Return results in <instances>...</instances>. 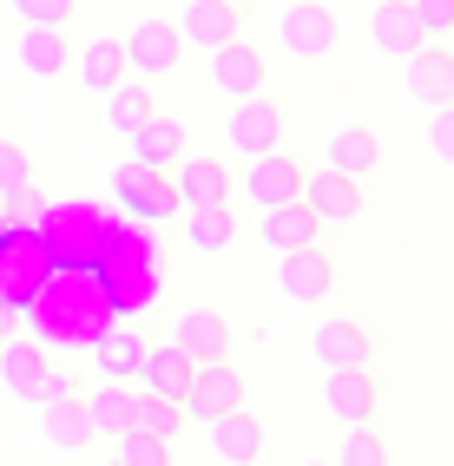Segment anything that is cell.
Instances as JSON below:
<instances>
[{"instance_id": "1", "label": "cell", "mask_w": 454, "mask_h": 466, "mask_svg": "<svg viewBox=\"0 0 454 466\" xmlns=\"http://www.w3.org/2000/svg\"><path fill=\"white\" fill-rule=\"evenodd\" d=\"M20 322L46 349H93V341L119 322V302L106 289L99 263H53V276L26 296Z\"/></svg>"}, {"instance_id": "2", "label": "cell", "mask_w": 454, "mask_h": 466, "mask_svg": "<svg viewBox=\"0 0 454 466\" xmlns=\"http://www.w3.org/2000/svg\"><path fill=\"white\" fill-rule=\"evenodd\" d=\"M0 381H7L14 400H53V394H79V368L59 361V349H46V341L34 335H7L0 341Z\"/></svg>"}, {"instance_id": "3", "label": "cell", "mask_w": 454, "mask_h": 466, "mask_svg": "<svg viewBox=\"0 0 454 466\" xmlns=\"http://www.w3.org/2000/svg\"><path fill=\"white\" fill-rule=\"evenodd\" d=\"M290 138H296V106L284 99L277 86L251 92V99H231V112H224V151H237V158H263V151H284Z\"/></svg>"}, {"instance_id": "4", "label": "cell", "mask_w": 454, "mask_h": 466, "mask_svg": "<svg viewBox=\"0 0 454 466\" xmlns=\"http://www.w3.org/2000/svg\"><path fill=\"white\" fill-rule=\"evenodd\" d=\"M119 46H126V73L132 79H151V86H165V79H178L185 73V34H178V20H165V14H139L126 34H119Z\"/></svg>"}, {"instance_id": "5", "label": "cell", "mask_w": 454, "mask_h": 466, "mask_svg": "<svg viewBox=\"0 0 454 466\" xmlns=\"http://www.w3.org/2000/svg\"><path fill=\"white\" fill-rule=\"evenodd\" d=\"M204 79L224 92V99H251V92H270L277 86V59L263 53L257 34H237L224 46H211L204 53Z\"/></svg>"}, {"instance_id": "6", "label": "cell", "mask_w": 454, "mask_h": 466, "mask_svg": "<svg viewBox=\"0 0 454 466\" xmlns=\"http://www.w3.org/2000/svg\"><path fill=\"white\" fill-rule=\"evenodd\" d=\"M303 204H310L329 230H356L362 217H369V184L316 158L310 171H303Z\"/></svg>"}, {"instance_id": "7", "label": "cell", "mask_w": 454, "mask_h": 466, "mask_svg": "<svg viewBox=\"0 0 454 466\" xmlns=\"http://www.w3.org/2000/svg\"><path fill=\"white\" fill-rule=\"evenodd\" d=\"M303 171H310V165H303L290 145L263 151V158H244V171H237V204H244V210L290 204V198H303Z\"/></svg>"}, {"instance_id": "8", "label": "cell", "mask_w": 454, "mask_h": 466, "mask_svg": "<svg viewBox=\"0 0 454 466\" xmlns=\"http://www.w3.org/2000/svg\"><path fill=\"white\" fill-rule=\"evenodd\" d=\"M277 283H284L290 302L323 309V302H336V289H343V263L329 257L323 243H303V250H284L277 257Z\"/></svg>"}, {"instance_id": "9", "label": "cell", "mask_w": 454, "mask_h": 466, "mask_svg": "<svg viewBox=\"0 0 454 466\" xmlns=\"http://www.w3.org/2000/svg\"><path fill=\"white\" fill-rule=\"evenodd\" d=\"M277 46L296 59H329L343 46V20H336V7H323V0H296V7H284V20H277Z\"/></svg>"}, {"instance_id": "10", "label": "cell", "mask_w": 454, "mask_h": 466, "mask_svg": "<svg viewBox=\"0 0 454 466\" xmlns=\"http://www.w3.org/2000/svg\"><path fill=\"white\" fill-rule=\"evenodd\" d=\"M310 355L323 368H376V335H369V322H356V309L323 302V322L310 329Z\"/></svg>"}, {"instance_id": "11", "label": "cell", "mask_w": 454, "mask_h": 466, "mask_svg": "<svg viewBox=\"0 0 454 466\" xmlns=\"http://www.w3.org/2000/svg\"><path fill=\"white\" fill-rule=\"evenodd\" d=\"M251 400V381L237 375L231 368V355H218V361H198L191 368V388H185V400H178V408H185V420H218V414H231V408H244Z\"/></svg>"}, {"instance_id": "12", "label": "cell", "mask_w": 454, "mask_h": 466, "mask_svg": "<svg viewBox=\"0 0 454 466\" xmlns=\"http://www.w3.org/2000/svg\"><path fill=\"white\" fill-rule=\"evenodd\" d=\"M171 191H178V210L237 204V171L218 158V151H185V158L171 165Z\"/></svg>"}, {"instance_id": "13", "label": "cell", "mask_w": 454, "mask_h": 466, "mask_svg": "<svg viewBox=\"0 0 454 466\" xmlns=\"http://www.w3.org/2000/svg\"><path fill=\"white\" fill-rule=\"evenodd\" d=\"M178 34H185V46L211 53L237 34H251V0H185L178 7Z\"/></svg>"}, {"instance_id": "14", "label": "cell", "mask_w": 454, "mask_h": 466, "mask_svg": "<svg viewBox=\"0 0 454 466\" xmlns=\"http://www.w3.org/2000/svg\"><path fill=\"white\" fill-rule=\"evenodd\" d=\"M323 414L336 420V427L376 420V414H382V381H376V368H329V375H323Z\"/></svg>"}, {"instance_id": "15", "label": "cell", "mask_w": 454, "mask_h": 466, "mask_svg": "<svg viewBox=\"0 0 454 466\" xmlns=\"http://www.w3.org/2000/svg\"><path fill=\"white\" fill-rule=\"evenodd\" d=\"M112 198L126 204L139 224H165V217H178L171 171H151V165H119L112 171Z\"/></svg>"}, {"instance_id": "16", "label": "cell", "mask_w": 454, "mask_h": 466, "mask_svg": "<svg viewBox=\"0 0 454 466\" xmlns=\"http://www.w3.org/2000/svg\"><path fill=\"white\" fill-rule=\"evenodd\" d=\"M402 79H408V99L415 106H454V40H421L402 59Z\"/></svg>"}, {"instance_id": "17", "label": "cell", "mask_w": 454, "mask_h": 466, "mask_svg": "<svg viewBox=\"0 0 454 466\" xmlns=\"http://www.w3.org/2000/svg\"><path fill=\"white\" fill-rule=\"evenodd\" d=\"M323 165H336V171H349V177H382L388 171V138L376 132V126H336L323 138Z\"/></svg>"}, {"instance_id": "18", "label": "cell", "mask_w": 454, "mask_h": 466, "mask_svg": "<svg viewBox=\"0 0 454 466\" xmlns=\"http://www.w3.org/2000/svg\"><path fill=\"white\" fill-rule=\"evenodd\" d=\"M329 237V224L303 204V198H290V204H270V210H257V243L270 257H284V250H303V243H323Z\"/></svg>"}, {"instance_id": "19", "label": "cell", "mask_w": 454, "mask_h": 466, "mask_svg": "<svg viewBox=\"0 0 454 466\" xmlns=\"http://www.w3.org/2000/svg\"><path fill=\"white\" fill-rule=\"evenodd\" d=\"M165 335H171L191 361H218V355H231V316H224V309H204V302H185V309L165 322Z\"/></svg>"}, {"instance_id": "20", "label": "cell", "mask_w": 454, "mask_h": 466, "mask_svg": "<svg viewBox=\"0 0 454 466\" xmlns=\"http://www.w3.org/2000/svg\"><path fill=\"white\" fill-rule=\"evenodd\" d=\"M244 237V204H211V210H178V243L191 257H218Z\"/></svg>"}, {"instance_id": "21", "label": "cell", "mask_w": 454, "mask_h": 466, "mask_svg": "<svg viewBox=\"0 0 454 466\" xmlns=\"http://www.w3.org/2000/svg\"><path fill=\"white\" fill-rule=\"evenodd\" d=\"M204 441H211V453H218L224 466H251V460H263V447H270V427H263L251 408H231V414H218V420H204Z\"/></svg>"}, {"instance_id": "22", "label": "cell", "mask_w": 454, "mask_h": 466, "mask_svg": "<svg viewBox=\"0 0 454 466\" xmlns=\"http://www.w3.org/2000/svg\"><path fill=\"white\" fill-rule=\"evenodd\" d=\"M191 151V126L178 112H151L145 126L132 132V165H151V171H171L178 158Z\"/></svg>"}, {"instance_id": "23", "label": "cell", "mask_w": 454, "mask_h": 466, "mask_svg": "<svg viewBox=\"0 0 454 466\" xmlns=\"http://www.w3.org/2000/svg\"><path fill=\"white\" fill-rule=\"evenodd\" d=\"M191 355L185 349H178V341L171 335H151V349H145V361H139V388L145 394H165V400H185V388H191Z\"/></svg>"}, {"instance_id": "24", "label": "cell", "mask_w": 454, "mask_h": 466, "mask_svg": "<svg viewBox=\"0 0 454 466\" xmlns=\"http://www.w3.org/2000/svg\"><path fill=\"white\" fill-rule=\"evenodd\" d=\"M145 349H151V335H145L139 322L119 316V322L93 341V375H99V381H132L139 361H145Z\"/></svg>"}, {"instance_id": "25", "label": "cell", "mask_w": 454, "mask_h": 466, "mask_svg": "<svg viewBox=\"0 0 454 466\" xmlns=\"http://www.w3.org/2000/svg\"><path fill=\"white\" fill-rule=\"evenodd\" d=\"M73 26H20V46H14V59H20V73H34V79H59L73 66Z\"/></svg>"}, {"instance_id": "26", "label": "cell", "mask_w": 454, "mask_h": 466, "mask_svg": "<svg viewBox=\"0 0 454 466\" xmlns=\"http://www.w3.org/2000/svg\"><path fill=\"white\" fill-rule=\"evenodd\" d=\"M40 427H46V441L59 447V453H86L99 441L93 433V414H86V394H53V400H40Z\"/></svg>"}, {"instance_id": "27", "label": "cell", "mask_w": 454, "mask_h": 466, "mask_svg": "<svg viewBox=\"0 0 454 466\" xmlns=\"http://www.w3.org/2000/svg\"><path fill=\"white\" fill-rule=\"evenodd\" d=\"M369 40H376L382 59H408L428 34H421V20L408 14V0H376L369 7Z\"/></svg>"}, {"instance_id": "28", "label": "cell", "mask_w": 454, "mask_h": 466, "mask_svg": "<svg viewBox=\"0 0 454 466\" xmlns=\"http://www.w3.org/2000/svg\"><path fill=\"white\" fill-rule=\"evenodd\" d=\"M73 73H79V86L86 92H106L126 79V46H119V34H93V40H79L73 46Z\"/></svg>"}, {"instance_id": "29", "label": "cell", "mask_w": 454, "mask_h": 466, "mask_svg": "<svg viewBox=\"0 0 454 466\" xmlns=\"http://www.w3.org/2000/svg\"><path fill=\"white\" fill-rule=\"evenodd\" d=\"M0 204H7L14 217L40 210V184H34V151H26L20 138H0Z\"/></svg>"}, {"instance_id": "30", "label": "cell", "mask_w": 454, "mask_h": 466, "mask_svg": "<svg viewBox=\"0 0 454 466\" xmlns=\"http://www.w3.org/2000/svg\"><path fill=\"white\" fill-rule=\"evenodd\" d=\"M151 112H159V86H151V79H132V73H126V79L106 92V126H112L119 138H132Z\"/></svg>"}, {"instance_id": "31", "label": "cell", "mask_w": 454, "mask_h": 466, "mask_svg": "<svg viewBox=\"0 0 454 466\" xmlns=\"http://www.w3.org/2000/svg\"><path fill=\"white\" fill-rule=\"evenodd\" d=\"M132 400H139V381H99L86 394V414H93V433H126L132 427Z\"/></svg>"}, {"instance_id": "32", "label": "cell", "mask_w": 454, "mask_h": 466, "mask_svg": "<svg viewBox=\"0 0 454 466\" xmlns=\"http://www.w3.org/2000/svg\"><path fill=\"white\" fill-rule=\"evenodd\" d=\"M132 427H139V433H159V441H178V433H185V408H178V400H165V394H145V388H139Z\"/></svg>"}, {"instance_id": "33", "label": "cell", "mask_w": 454, "mask_h": 466, "mask_svg": "<svg viewBox=\"0 0 454 466\" xmlns=\"http://www.w3.org/2000/svg\"><path fill=\"white\" fill-rule=\"evenodd\" d=\"M382 460H388V441L376 433V420H356L336 441V466H382Z\"/></svg>"}, {"instance_id": "34", "label": "cell", "mask_w": 454, "mask_h": 466, "mask_svg": "<svg viewBox=\"0 0 454 466\" xmlns=\"http://www.w3.org/2000/svg\"><path fill=\"white\" fill-rule=\"evenodd\" d=\"M119 460H126V466H165V460H171V441L126 427V433H119Z\"/></svg>"}, {"instance_id": "35", "label": "cell", "mask_w": 454, "mask_h": 466, "mask_svg": "<svg viewBox=\"0 0 454 466\" xmlns=\"http://www.w3.org/2000/svg\"><path fill=\"white\" fill-rule=\"evenodd\" d=\"M14 14H20V26H73L79 0H14Z\"/></svg>"}, {"instance_id": "36", "label": "cell", "mask_w": 454, "mask_h": 466, "mask_svg": "<svg viewBox=\"0 0 454 466\" xmlns=\"http://www.w3.org/2000/svg\"><path fill=\"white\" fill-rule=\"evenodd\" d=\"M421 145H428V158L454 171V106H435L428 112V132H421Z\"/></svg>"}, {"instance_id": "37", "label": "cell", "mask_w": 454, "mask_h": 466, "mask_svg": "<svg viewBox=\"0 0 454 466\" xmlns=\"http://www.w3.org/2000/svg\"><path fill=\"white\" fill-rule=\"evenodd\" d=\"M408 14L421 20L428 40H454V0H408Z\"/></svg>"}, {"instance_id": "38", "label": "cell", "mask_w": 454, "mask_h": 466, "mask_svg": "<svg viewBox=\"0 0 454 466\" xmlns=\"http://www.w3.org/2000/svg\"><path fill=\"white\" fill-rule=\"evenodd\" d=\"M7 335H20V302L0 296V341H7Z\"/></svg>"}, {"instance_id": "39", "label": "cell", "mask_w": 454, "mask_h": 466, "mask_svg": "<svg viewBox=\"0 0 454 466\" xmlns=\"http://www.w3.org/2000/svg\"><path fill=\"white\" fill-rule=\"evenodd\" d=\"M7 224H20V217H14V210H7V204H0V230H7Z\"/></svg>"}]
</instances>
